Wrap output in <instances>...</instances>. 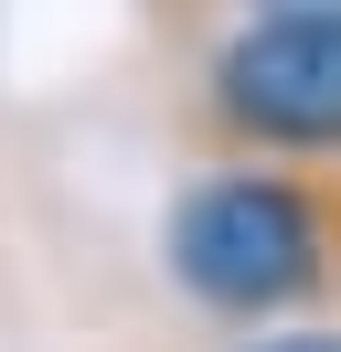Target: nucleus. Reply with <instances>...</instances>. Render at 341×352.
<instances>
[{
  "instance_id": "4",
  "label": "nucleus",
  "mask_w": 341,
  "mask_h": 352,
  "mask_svg": "<svg viewBox=\"0 0 341 352\" xmlns=\"http://www.w3.org/2000/svg\"><path fill=\"white\" fill-rule=\"evenodd\" d=\"M245 352H341V331H277V342H245Z\"/></svg>"
},
{
  "instance_id": "1",
  "label": "nucleus",
  "mask_w": 341,
  "mask_h": 352,
  "mask_svg": "<svg viewBox=\"0 0 341 352\" xmlns=\"http://www.w3.org/2000/svg\"><path fill=\"white\" fill-rule=\"evenodd\" d=\"M160 256L213 320H277L341 288V182L224 160L160 224Z\"/></svg>"
},
{
  "instance_id": "2",
  "label": "nucleus",
  "mask_w": 341,
  "mask_h": 352,
  "mask_svg": "<svg viewBox=\"0 0 341 352\" xmlns=\"http://www.w3.org/2000/svg\"><path fill=\"white\" fill-rule=\"evenodd\" d=\"M203 129L234 160H341V22H234L203 65Z\"/></svg>"
},
{
  "instance_id": "3",
  "label": "nucleus",
  "mask_w": 341,
  "mask_h": 352,
  "mask_svg": "<svg viewBox=\"0 0 341 352\" xmlns=\"http://www.w3.org/2000/svg\"><path fill=\"white\" fill-rule=\"evenodd\" d=\"M245 22H341V0H234Z\"/></svg>"
}]
</instances>
